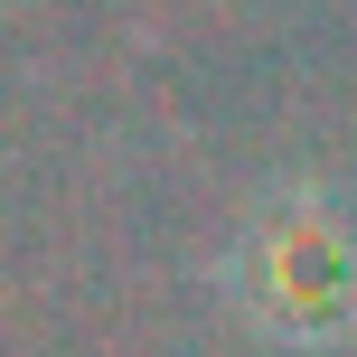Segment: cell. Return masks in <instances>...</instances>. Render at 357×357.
<instances>
[{"instance_id":"obj_1","label":"cell","mask_w":357,"mask_h":357,"mask_svg":"<svg viewBox=\"0 0 357 357\" xmlns=\"http://www.w3.org/2000/svg\"><path fill=\"white\" fill-rule=\"evenodd\" d=\"M235 301L273 339H357V207L339 188H282L235 235Z\"/></svg>"}]
</instances>
